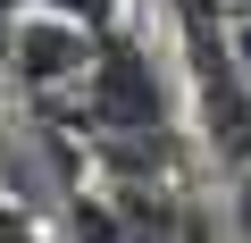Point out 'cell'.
<instances>
[{
    "mask_svg": "<svg viewBox=\"0 0 251 243\" xmlns=\"http://www.w3.org/2000/svg\"><path fill=\"white\" fill-rule=\"evenodd\" d=\"M84 109H92L100 135H159L168 84H159V67H151V51L134 34H100L92 76H84Z\"/></svg>",
    "mask_w": 251,
    "mask_h": 243,
    "instance_id": "1",
    "label": "cell"
},
{
    "mask_svg": "<svg viewBox=\"0 0 251 243\" xmlns=\"http://www.w3.org/2000/svg\"><path fill=\"white\" fill-rule=\"evenodd\" d=\"M92 51H100V34H84V26H67V17H50V9L17 17V34H9V67H17L25 92H59V84L84 92Z\"/></svg>",
    "mask_w": 251,
    "mask_h": 243,
    "instance_id": "2",
    "label": "cell"
},
{
    "mask_svg": "<svg viewBox=\"0 0 251 243\" xmlns=\"http://www.w3.org/2000/svg\"><path fill=\"white\" fill-rule=\"evenodd\" d=\"M50 17H67V26H84V34H109L117 26V0H42Z\"/></svg>",
    "mask_w": 251,
    "mask_h": 243,
    "instance_id": "3",
    "label": "cell"
},
{
    "mask_svg": "<svg viewBox=\"0 0 251 243\" xmlns=\"http://www.w3.org/2000/svg\"><path fill=\"white\" fill-rule=\"evenodd\" d=\"M0 243H42V235H34V218H25V201H17V210L0 201Z\"/></svg>",
    "mask_w": 251,
    "mask_h": 243,
    "instance_id": "4",
    "label": "cell"
},
{
    "mask_svg": "<svg viewBox=\"0 0 251 243\" xmlns=\"http://www.w3.org/2000/svg\"><path fill=\"white\" fill-rule=\"evenodd\" d=\"M243 226H251V168H243Z\"/></svg>",
    "mask_w": 251,
    "mask_h": 243,
    "instance_id": "5",
    "label": "cell"
}]
</instances>
